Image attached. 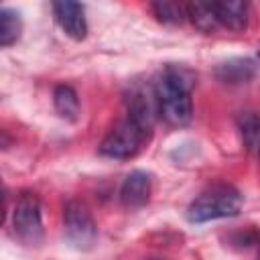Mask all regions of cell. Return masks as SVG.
Listing matches in <instances>:
<instances>
[{"mask_svg": "<svg viewBox=\"0 0 260 260\" xmlns=\"http://www.w3.org/2000/svg\"><path fill=\"white\" fill-rule=\"evenodd\" d=\"M158 102V116L175 128L187 126L193 118L191 91L195 87V73L185 65H167L152 83Z\"/></svg>", "mask_w": 260, "mask_h": 260, "instance_id": "1", "label": "cell"}, {"mask_svg": "<svg viewBox=\"0 0 260 260\" xmlns=\"http://www.w3.org/2000/svg\"><path fill=\"white\" fill-rule=\"evenodd\" d=\"M244 207L242 193L232 185H213L197 195L187 207L191 223H205L223 217H236Z\"/></svg>", "mask_w": 260, "mask_h": 260, "instance_id": "2", "label": "cell"}, {"mask_svg": "<svg viewBox=\"0 0 260 260\" xmlns=\"http://www.w3.org/2000/svg\"><path fill=\"white\" fill-rule=\"evenodd\" d=\"M12 230L14 236L26 244L37 246L43 240V215H41V201L37 193L22 191L12 209Z\"/></svg>", "mask_w": 260, "mask_h": 260, "instance_id": "3", "label": "cell"}, {"mask_svg": "<svg viewBox=\"0 0 260 260\" xmlns=\"http://www.w3.org/2000/svg\"><path fill=\"white\" fill-rule=\"evenodd\" d=\"M150 136L142 132L136 124H132L128 118L120 120L100 142V154L116 160H128L136 156L142 148V144Z\"/></svg>", "mask_w": 260, "mask_h": 260, "instance_id": "4", "label": "cell"}, {"mask_svg": "<svg viewBox=\"0 0 260 260\" xmlns=\"http://www.w3.org/2000/svg\"><path fill=\"white\" fill-rule=\"evenodd\" d=\"M63 230L75 250H91L98 240V225L81 201H69L63 209Z\"/></svg>", "mask_w": 260, "mask_h": 260, "instance_id": "5", "label": "cell"}, {"mask_svg": "<svg viewBox=\"0 0 260 260\" xmlns=\"http://www.w3.org/2000/svg\"><path fill=\"white\" fill-rule=\"evenodd\" d=\"M126 118L132 124H136L142 132H146L148 136L152 134L156 118H160L154 85L136 83L130 87V91L126 95Z\"/></svg>", "mask_w": 260, "mask_h": 260, "instance_id": "6", "label": "cell"}, {"mask_svg": "<svg viewBox=\"0 0 260 260\" xmlns=\"http://www.w3.org/2000/svg\"><path fill=\"white\" fill-rule=\"evenodd\" d=\"M53 16L57 20V24L61 26V30L73 39V41H83L87 35V20H85V10L79 2H71V0H61V2H53Z\"/></svg>", "mask_w": 260, "mask_h": 260, "instance_id": "7", "label": "cell"}, {"mask_svg": "<svg viewBox=\"0 0 260 260\" xmlns=\"http://www.w3.org/2000/svg\"><path fill=\"white\" fill-rule=\"evenodd\" d=\"M152 191V179L146 171H132L126 175L120 187V201L128 209H140L148 203Z\"/></svg>", "mask_w": 260, "mask_h": 260, "instance_id": "8", "label": "cell"}, {"mask_svg": "<svg viewBox=\"0 0 260 260\" xmlns=\"http://www.w3.org/2000/svg\"><path fill=\"white\" fill-rule=\"evenodd\" d=\"M215 77L223 85H242L256 77V63L248 57H236L215 67Z\"/></svg>", "mask_w": 260, "mask_h": 260, "instance_id": "9", "label": "cell"}, {"mask_svg": "<svg viewBox=\"0 0 260 260\" xmlns=\"http://www.w3.org/2000/svg\"><path fill=\"white\" fill-rule=\"evenodd\" d=\"M213 14L219 26L230 30H244L248 24V4L242 0H217L211 2Z\"/></svg>", "mask_w": 260, "mask_h": 260, "instance_id": "10", "label": "cell"}, {"mask_svg": "<svg viewBox=\"0 0 260 260\" xmlns=\"http://www.w3.org/2000/svg\"><path fill=\"white\" fill-rule=\"evenodd\" d=\"M238 128L246 150L260 158V116L256 112H242L238 116Z\"/></svg>", "mask_w": 260, "mask_h": 260, "instance_id": "11", "label": "cell"}, {"mask_svg": "<svg viewBox=\"0 0 260 260\" xmlns=\"http://www.w3.org/2000/svg\"><path fill=\"white\" fill-rule=\"evenodd\" d=\"M53 106L57 114L67 122H75L79 118V98L71 85L61 83L53 89Z\"/></svg>", "mask_w": 260, "mask_h": 260, "instance_id": "12", "label": "cell"}, {"mask_svg": "<svg viewBox=\"0 0 260 260\" xmlns=\"http://www.w3.org/2000/svg\"><path fill=\"white\" fill-rule=\"evenodd\" d=\"M185 14L191 20V24L201 32H213L219 26L211 2H191L185 6Z\"/></svg>", "mask_w": 260, "mask_h": 260, "instance_id": "13", "label": "cell"}, {"mask_svg": "<svg viewBox=\"0 0 260 260\" xmlns=\"http://www.w3.org/2000/svg\"><path fill=\"white\" fill-rule=\"evenodd\" d=\"M22 35V18L12 8H0V45L10 47Z\"/></svg>", "mask_w": 260, "mask_h": 260, "instance_id": "14", "label": "cell"}, {"mask_svg": "<svg viewBox=\"0 0 260 260\" xmlns=\"http://www.w3.org/2000/svg\"><path fill=\"white\" fill-rule=\"evenodd\" d=\"M154 16L165 24H181L185 14V6H179L175 2H152L150 4Z\"/></svg>", "mask_w": 260, "mask_h": 260, "instance_id": "15", "label": "cell"}, {"mask_svg": "<svg viewBox=\"0 0 260 260\" xmlns=\"http://www.w3.org/2000/svg\"><path fill=\"white\" fill-rule=\"evenodd\" d=\"M258 260H260V250H258Z\"/></svg>", "mask_w": 260, "mask_h": 260, "instance_id": "16", "label": "cell"}, {"mask_svg": "<svg viewBox=\"0 0 260 260\" xmlns=\"http://www.w3.org/2000/svg\"><path fill=\"white\" fill-rule=\"evenodd\" d=\"M150 260H158V258H150Z\"/></svg>", "mask_w": 260, "mask_h": 260, "instance_id": "17", "label": "cell"}, {"mask_svg": "<svg viewBox=\"0 0 260 260\" xmlns=\"http://www.w3.org/2000/svg\"><path fill=\"white\" fill-rule=\"evenodd\" d=\"M258 55H260V51H258Z\"/></svg>", "mask_w": 260, "mask_h": 260, "instance_id": "18", "label": "cell"}]
</instances>
